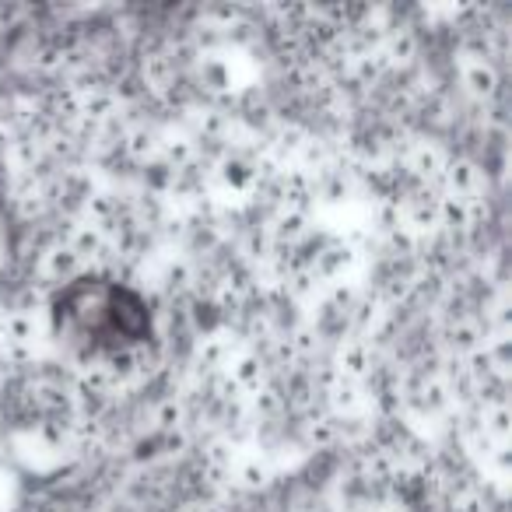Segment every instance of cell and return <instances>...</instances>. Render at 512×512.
Here are the masks:
<instances>
[{"mask_svg": "<svg viewBox=\"0 0 512 512\" xmlns=\"http://www.w3.org/2000/svg\"><path fill=\"white\" fill-rule=\"evenodd\" d=\"M435 190L442 197H460V200H474L481 193H488V172L474 162L470 155H449L442 165V176L435 183Z\"/></svg>", "mask_w": 512, "mask_h": 512, "instance_id": "6da1fadb", "label": "cell"}, {"mask_svg": "<svg viewBox=\"0 0 512 512\" xmlns=\"http://www.w3.org/2000/svg\"><path fill=\"white\" fill-rule=\"evenodd\" d=\"M134 74H137V81H141L144 92H148L151 99H162V95L179 81L176 57H169V50H165V46H148V50H141Z\"/></svg>", "mask_w": 512, "mask_h": 512, "instance_id": "7a4b0ae2", "label": "cell"}, {"mask_svg": "<svg viewBox=\"0 0 512 512\" xmlns=\"http://www.w3.org/2000/svg\"><path fill=\"white\" fill-rule=\"evenodd\" d=\"M460 88L467 102L491 106L502 95V71L491 60H460Z\"/></svg>", "mask_w": 512, "mask_h": 512, "instance_id": "3957f363", "label": "cell"}, {"mask_svg": "<svg viewBox=\"0 0 512 512\" xmlns=\"http://www.w3.org/2000/svg\"><path fill=\"white\" fill-rule=\"evenodd\" d=\"M330 358H334L341 379L365 383V379H369V372L376 369V362L383 358V351H376L369 341H362V337H344L337 348H330Z\"/></svg>", "mask_w": 512, "mask_h": 512, "instance_id": "277c9868", "label": "cell"}, {"mask_svg": "<svg viewBox=\"0 0 512 512\" xmlns=\"http://www.w3.org/2000/svg\"><path fill=\"white\" fill-rule=\"evenodd\" d=\"M446 148L432 137H414V144L404 155V172L421 186H435L442 176V165H446Z\"/></svg>", "mask_w": 512, "mask_h": 512, "instance_id": "5b68a950", "label": "cell"}, {"mask_svg": "<svg viewBox=\"0 0 512 512\" xmlns=\"http://www.w3.org/2000/svg\"><path fill=\"white\" fill-rule=\"evenodd\" d=\"M484 341H488V334H484V327H481L477 316L449 320V323H442V330H439L442 355H453V358H467L470 351H477Z\"/></svg>", "mask_w": 512, "mask_h": 512, "instance_id": "8992f818", "label": "cell"}, {"mask_svg": "<svg viewBox=\"0 0 512 512\" xmlns=\"http://www.w3.org/2000/svg\"><path fill=\"white\" fill-rule=\"evenodd\" d=\"M36 274H39V281H50V285H67V281H74L78 274H85V264L74 256V249L67 246V242H57V246L43 249V253L36 256Z\"/></svg>", "mask_w": 512, "mask_h": 512, "instance_id": "52a82bcc", "label": "cell"}, {"mask_svg": "<svg viewBox=\"0 0 512 512\" xmlns=\"http://www.w3.org/2000/svg\"><path fill=\"white\" fill-rule=\"evenodd\" d=\"M379 50H383V57H386V64H390L393 74H404V71H411V67H418L421 36L411 29V25H393L390 36L383 39Z\"/></svg>", "mask_w": 512, "mask_h": 512, "instance_id": "ba28073f", "label": "cell"}, {"mask_svg": "<svg viewBox=\"0 0 512 512\" xmlns=\"http://www.w3.org/2000/svg\"><path fill=\"white\" fill-rule=\"evenodd\" d=\"M225 376L235 383V390L242 393V397H253L260 386H267L271 383V369H267V362L256 351H249V348H242V351H235V358L228 362V369H225Z\"/></svg>", "mask_w": 512, "mask_h": 512, "instance_id": "9c48e42d", "label": "cell"}, {"mask_svg": "<svg viewBox=\"0 0 512 512\" xmlns=\"http://www.w3.org/2000/svg\"><path fill=\"white\" fill-rule=\"evenodd\" d=\"M232 484L242 495H264L274 488V467L264 453H249V456H235L232 467Z\"/></svg>", "mask_w": 512, "mask_h": 512, "instance_id": "30bf717a", "label": "cell"}, {"mask_svg": "<svg viewBox=\"0 0 512 512\" xmlns=\"http://www.w3.org/2000/svg\"><path fill=\"white\" fill-rule=\"evenodd\" d=\"M355 264H358V249L351 246V242H334V239H330L327 246L320 249V256H316L313 274H316V281L327 288V285L344 281V274H348Z\"/></svg>", "mask_w": 512, "mask_h": 512, "instance_id": "8fae6325", "label": "cell"}, {"mask_svg": "<svg viewBox=\"0 0 512 512\" xmlns=\"http://www.w3.org/2000/svg\"><path fill=\"white\" fill-rule=\"evenodd\" d=\"M299 442L309 453H334L341 446V439H337V418L330 411H309L299 428Z\"/></svg>", "mask_w": 512, "mask_h": 512, "instance_id": "7c38bea8", "label": "cell"}, {"mask_svg": "<svg viewBox=\"0 0 512 512\" xmlns=\"http://www.w3.org/2000/svg\"><path fill=\"white\" fill-rule=\"evenodd\" d=\"M267 232H271L274 246H299L313 225H309L306 211H295V207H278V211L267 218Z\"/></svg>", "mask_w": 512, "mask_h": 512, "instance_id": "4fadbf2b", "label": "cell"}, {"mask_svg": "<svg viewBox=\"0 0 512 512\" xmlns=\"http://www.w3.org/2000/svg\"><path fill=\"white\" fill-rule=\"evenodd\" d=\"M158 134H162V127H155L151 120L134 123V127H130L127 134H123V141H120V148H123V155H127V162L141 169L144 162L158 158Z\"/></svg>", "mask_w": 512, "mask_h": 512, "instance_id": "5bb4252c", "label": "cell"}, {"mask_svg": "<svg viewBox=\"0 0 512 512\" xmlns=\"http://www.w3.org/2000/svg\"><path fill=\"white\" fill-rule=\"evenodd\" d=\"M158 158H162L172 172L186 169V165L197 158V141H193L183 127H165L162 134H158Z\"/></svg>", "mask_w": 512, "mask_h": 512, "instance_id": "9a60e30c", "label": "cell"}, {"mask_svg": "<svg viewBox=\"0 0 512 512\" xmlns=\"http://www.w3.org/2000/svg\"><path fill=\"white\" fill-rule=\"evenodd\" d=\"M288 341V351H292V358H295V365H313L316 358L323 355V337H320V330L313 327L309 320H302L299 327H292L288 334H281Z\"/></svg>", "mask_w": 512, "mask_h": 512, "instance_id": "2e32d148", "label": "cell"}, {"mask_svg": "<svg viewBox=\"0 0 512 512\" xmlns=\"http://www.w3.org/2000/svg\"><path fill=\"white\" fill-rule=\"evenodd\" d=\"M78 95H81V120L95 123V127H102V123H109L116 113H120V102H116V95L109 85H95Z\"/></svg>", "mask_w": 512, "mask_h": 512, "instance_id": "e0dca14e", "label": "cell"}, {"mask_svg": "<svg viewBox=\"0 0 512 512\" xmlns=\"http://www.w3.org/2000/svg\"><path fill=\"white\" fill-rule=\"evenodd\" d=\"M39 337V323L36 316H22V313H4L0 316V348H36Z\"/></svg>", "mask_w": 512, "mask_h": 512, "instance_id": "ac0fdd59", "label": "cell"}, {"mask_svg": "<svg viewBox=\"0 0 512 512\" xmlns=\"http://www.w3.org/2000/svg\"><path fill=\"white\" fill-rule=\"evenodd\" d=\"M235 456H239V449H235L221 432L211 435L207 442H200V467H204V470H221V474H232Z\"/></svg>", "mask_w": 512, "mask_h": 512, "instance_id": "d6986e66", "label": "cell"}, {"mask_svg": "<svg viewBox=\"0 0 512 512\" xmlns=\"http://www.w3.org/2000/svg\"><path fill=\"white\" fill-rule=\"evenodd\" d=\"M162 288L172 299H186L193 288V256H176L162 271Z\"/></svg>", "mask_w": 512, "mask_h": 512, "instance_id": "ffe728a7", "label": "cell"}, {"mask_svg": "<svg viewBox=\"0 0 512 512\" xmlns=\"http://www.w3.org/2000/svg\"><path fill=\"white\" fill-rule=\"evenodd\" d=\"M369 225H372V232H376L379 239H383V235H390L393 228L404 225V218H400V200L397 197H376V200H372Z\"/></svg>", "mask_w": 512, "mask_h": 512, "instance_id": "44dd1931", "label": "cell"}, {"mask_svg": "<svg viewBox=\"0 0 512 512\" xmlns=\"http://www.w3.org/2000/svg\"><path fill=\"white\" fill-rule=\"evenodd\" d=\"M481 414V428L488 439L495 442H509V432H512V411L509 404H488V407H477Z\"/></svg>", "mask_w": 512, "mask_h": 512, "instance_id": "7402d4cb", "label": "cell"}, {"mask_svg": "<svg viewBox=\"0 0 512 512\" xmlns=\"http://www.w3.org/2000/svg\"><path fill=\"white\" fill-rule=\"evenodd\" d=\"M36 435L50 449L71 446V418H36Z\"/></svg>", "mask_w": 512, "mask_h": 512, "instance_id": "603a6c76", "label": "cell"}, {"mask_svg": "<svg viewBox=\"0 0 512 512\" xmlns=\"http://www.w3.org/2000/svg\"><path fill=\"white\" fill-rule=\"evenodd\" d=\"M15 137H18V130L15 127H8V123L0 120V162H4V155L11 151V144H15Z\"/></svg>", "mask_w": 512, "mask_h": 512, "instance_id": "cb8c5ba5", "label": "cell"}, {"mask_svg": "<svg viewBox=\"0 0 512 512\" xmlns=\"http://www.w3.org/2000/svg\"><path fill=\"white\" fill-rule=\"evenodd\" d=\"M341 512H379L376 505H369V502H358V505H344Z\"/></svg>", "mask_w": 512, "mask_h": 512, "instance_id": "d4e9b609", "label": "cell"}, {"mask_svg": "<svg viewBox=\"0 0 512 512\" xmlns=\"http://www.w3.org/2000/svg\"><path fill=\"white\" fill-rule=\"evenodd\" d=\"M8 313V299H4V295H0V316Z\"/></svg>", "mask_w": 512, "mask_h": 512, "instance_id": "484cf974", "label": "cell"}]
</instances>
